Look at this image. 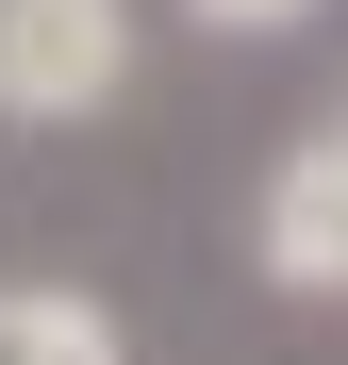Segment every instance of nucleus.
Instances as JSON below:
<instances>
[{"label": "nucleus", "mask_w": 348, "mask_h": 365, "mask_svg": "<svg viewBox=\"0 0 348 365\" xmlns=\"http://www.w3.org/2000/svg\"><path fill=\"white\" fill-rule=\"evenodd\" d=\"M183 17L232 34V50H265V34H299V17H315V0H183Z\"/></svg>", "instance_id": "obj_4"}, {"label": "nucleus", "mask_w": 348, "mask_h": 365, "mask_svg": "<svg viewBox=\"0 0 348 365\" xmlns=\"http://www.w3.org/2000/svg\"><path fill=\"white\" fill-rule=\"evenodd\" d=\"M0 365H133V332L83 282H0Z\"/></svg>", "instance_id": "obj_3"}, {"label": "nucleus", "mask_w": 348, "mask_h": 365, "mask_svg": "<svg viewBox=\"0 0 348 365\" xmlns=\"http://www.w3.org/2000/svg\"><path fill=\"white\" fill-rule=\"evenodd\" d=\"M249 266L299 299V316H348V100H315L282 133L265 200H249Z\"/></svg>", "instance_id": "obj_2"}, {"label": "nucleus", "mask_w": 348, "mask_h": 365, "mask_svg": "<svg viewBox=\"0 0 348 365\" xmlns=\"http://www.w3.org/2000/svg\"><path fill=\"white\" fill-rule=\"evenodd\" d=\"M133 100V0H0V116L83 133Z\"/></svg>", "instance_id": "obj_1"}]
</instances>
